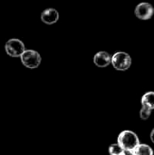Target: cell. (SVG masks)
<instances>
[{
  "instance_id": "30bf717a",
  "label": "cell",
  "mask_w": 154,
  "mask_h": 155,
  "mask_svg": "<svg viewBox=\"0 0 154 155\" xmlns=\"http://www.w3.org/2000/svg\"><path fill=\"white\" fill-rule=\"evenodd\" d=\"M124 150L118 143H113L109 146V154L110 155H123Z\"/></svg>"
},
{
  "instance_id": "8fae6325",
  "label": "cell",
  "mask_w": 154,
  "mask_h": 155,
  "mask_svg": "<svg viewBox=\"0 0 154 155\" xmlns=\"http://www.w3.org/2000/svg\"><path fill=\"white\" fill-rule=\"evenodd\" d=\"M152 114V110L149 109V108H146V107H142L141 111H140V117L141 119L143 120H147Z\"/></svg>"
},
{
  "instance_id": "277c9868",
  "label": "cell",
  "mask_w": 154,
  "mask_h": 155,
  "mask_svg": "<svg viewBox=\"0 0 154 155\" xmlns=\"http://www.w3.org/2000/svg\"><path fill=\"white\" fill-rule=\"evenodd\" d=\"M5 50L6 54L12 57H20L21 54L25 52V45L24 43L16 38L9 39L5 45Z\"/></svg>"
},
{
  "instance_id": "5b68a950",
  "label": "cell",
  "mask_w": 154,
  "mask_h": 155,
  "mask_svg": "<svg viewBox=\"0 0 154 155\" xmlns=\"http://www.w3.org/2000/svg\"><path fill=\"white\" fill-rule=\"evenodd\" d=\"M135 15L142 20H148L150 18H152V16L153 15L154 8L153 6L150 4V3H141L139 4L134 10Z\"/></svg>"
},
{
  "instance_id": "7a4b0ae2",
  "label": "cell",
  "mask_w": 154,
  "mask_h": 155,
  "mask_svg": "<svg viewBox=\"0 0 154 155\" xmlns=\"http://www.w3.org/2000/svg\"><path fill=\"white\" fill-rule=\"evenodd\" d=\"M22 64L30 69H34L37 68L42 61L41 55L37 51L29 49V50H25V52L21 54L20 56Z\"/></svg>"
},
{
  "instance_id": "8992f818",
  "label": "cell",
  "mask_w": 154,
  "mask_h": 155,
  "mask_svg": "<svg viewBox=\"0 0 154 155\" xmlns=\"http://www.w3.org/2000/svg\"><path fill=\"white\" fill-rule=\"evenodd\" d=\"M59 19V13L54 8H47L41 14V20L46 25L55 24Z\"/></svg>"
},
{
  "instance_id": "52a82bcc",
  "label": "cell",
  "mask_w": 154,
  "mask_h": 155,
  "mask_svg": "<svg viewBox=\"0 0 154 155\" xmlns=\"http://www.w3.org/2000/svg\"><path fill=\"white\" fill-rule=\"evenodd\" d=\"M112 56L104 51L98 52L93 56V63L98 67H106L111 64Z\"/></svg>"
},
{
  "instance_id": "6da1fadb",
  "label": "cell",
  "mask_w": 154,
  "mask_h": 155,
  "mask_svg": "<svg viewBox=\"0 0 154 155\" xmlns=\"http://www.w3.org/2000/svg\"><path fill=\"white\" fill-rule=\"evenodd\" d=\"M117 143L121 145V147L124 151L131 152L140 143V140L134 132L130 130H125L119 134L117 138Z\"/></svg>"
},
{
  "instance_id": "4fadbf2b",
  "label": "cell",
  "mask_w": 154,
  "mask_h": 155,
  "mask_svg": "<svg viewBox=\"0 0 154 155\" xmlns=\"http://www.w3.org/2000/svg\"><path fill=\"white\" fill-rule=\"evenodd\" d=\"M123 155H133V154H132V153H131L130 151H125V152H124V153H123Z\"/></svg>"
},
{
  "instance_id": "ba28073f",
  "label": "cell",
  "mask_w": 154,
  "mask_h": 155,
  "mask_svg": "<svg viewBox=\"0 0 154 155\" xmlns=\"http://www.w3.org/2000/svg\"><path fill=\"white\" fill-rule=\"evenodd\" d=\"M131 153L133 155H153V150L148 144L139 143Z\"/></svg>"
},
{
  "instance_id": "7c38bea8",
  "label": "cell",
  "mask_w": 154,
  "mask_h": 155,
  "mask_svg": "<svg viewBox=\"0 0 154 155\" xmlns=\"http://www.w3.org/2000/svg\"><path fill=\"white\" fill-rule=\"evenodd\" d=\"M151 140H152V142L154 143V129L152 131V133H151Z\"/></svg>"
},
{
  "instance_id": "9c48e42d",
  "label": "cell",
  "mask_w": 154,
  "mask_h": 155,
  "mask_svg": "<svg viewBox=\"0 0 154 155\" xmlns=\"http://www.w3.org/2000/svg\"><path fill=\"white\" fill-rule=\"evenodd\" d=\"M142 105L143 107L149 108L151 110L154 109V92H148L144 94L141 100Z\"/></svg>"
},
{
  "instance_id": "3957f363",
  "label": "cell",
  "mask_w": 154,
  "mask_h": 155,
  "mask_svg": "<svg viewBox=\"0 0 154 155\" xmlns=\"http://www.w3.org/2000/svg\"><path fill=\"white\" fill-rule=\"evenodd\" d=\"M111 64L116 70L125 71L130 68L132 64V58L130 54L125 52H117L112 56Z\"/></svg>"
}]
</instances>
